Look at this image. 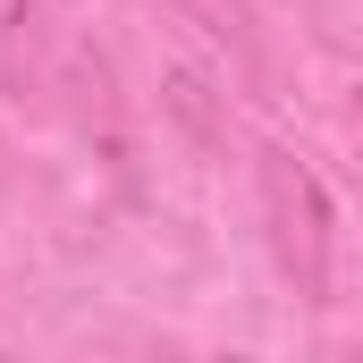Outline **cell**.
I'll list each match as a JSON object with an SVG mask.
<instances>
[{"instance_id":"1","label":"cell","mask_w":363,"mask_h":363,"mask_svg":"<svg viewBox=\"0 0 363 363\" xmlns=\"http://www.w3.org/2000/svg\"><path fill=\"white\" fill-rule=\"evenodd\" d=\"M254 178H262V220H271V254L287 287L304 296V304H330V194L313 178V161H296L287 144H262V161H254Z\"/></svg>"},{"instance_id":"2","label":"cell","mask_w":363,"mask_h":363,"mask_svg":"<svg viewBox=\"0 0 363 363\" xmlns=\"http://www.w3.org/2000/svg\"><path fill=\"white\" fill-rule=\"evenodd\" d=\"M178 9L203 26V34H220V43H237V51H245V26H254V17H245V0H178Z\"/></svg>"}]
</instances>
